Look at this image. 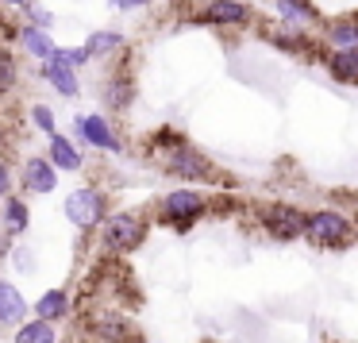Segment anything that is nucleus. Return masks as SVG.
<instances>
[{"instance_id":"obj_11","label":"nucleus","mask_w":358,"mask_h":343,"mask_svg":"<svg viewBox=\"0 0 358 343\" xmlns=\"http://www.w3.org/2000/svg\"><path fill=\"white\" fill-rule=\"evenodd\" d=\"M324 66H327V74H331V81H339V85H358V47L327 50Z\"/></svg>"},{"instance_id":"obj_18","label":"nucleus","mask_w":358,"mask_h":343,"mask_svg":"<svg viewBox=\"0 0 358 343\" xmlns=\"http://www.w3.org/2000/svg\"><path fill=\"white\" fill-rule=\"evenodd\" d=\"M35 312H39L43 320H62L66 312H70V297H66L62 289H50V293H43V301L35 304Z\"/></svg>"},{"instance_id":"obj_28","label":"nucleus","mask_w":358,"mask_h":343,"mask_svg":"<svg viewBox=\"0 0 358 343\" xmlns=\"http://www.w3.org/2000/svg\"><path fill=\"white\" fill-rule=\"evenodd\" d=\"M4 4H27V0H4Z\"/></svg>"},{"instance_id":"obj_27","label":"nucleus","mask_w":358,"mask_h":343,"mask_svg":"<svg viewBox=\"0 0 358 343\" xmlns=\"http://www.w3.org/2000/svg\"><path fill=\"white\" fill-rule=\"evenodd\" d=\"M112 4H116V8H143L147 0H112Z\"/></svg>"},{"instance_id":"obj_17","label":"nucleus","mask_w":358,"mask_h":343,"mask_svg":"<svg viewBox=\"0 0 358 343\" xmlns=\"http://www.w3.org/2000/svg\"><path fill=\"white\" fill-rule=\"evenodd\" d=\"M50 162L58 166V170H78L81 166V155L73 150V143L66 139V135H50Z\"/></svg>"},{"instance_id":"obj_13","label":"nucleus","mask_w":358,"mask_h":343,"mask_svg":"<svg viewBox=\"0 0 358 343\" xmlns=\"http://www.w3.org/2000/svg\"><path fill=\"white\" fill-rule=\"evenodd\" d=\"M55 170L58 166L55 162H47V158H27V166H24V186L31 189V193H50L55 189Z\"/></svg>"},{"instance_id":"obj_24","label":"nucleus","mask_w":358,"mask_h":343,"mask_svg":"<svg viewBox=\"0 0 358 343\" xmlns=\"http://www.w3.org/2000/svg\"><path fill=\"white\" fill-rule=\"evenodd\" d=\"M31 116H35V124H39L47 135H55V112H50V108H43V104H35V108H31Z\"/></svg>"},{"instance_id":"obj_21","label":"nucleus","mask_w":358,"mask_h":343,"mask_svg":"<svg viewBox=\"0 0 358 343\" xmlns=\"http://www.w3.org/2000/svg\"><path fill=\"white\" fill-rule=\"evenodd\" d=\"M131 97H135L131 78H112V81H108V93H104V101H108L112 108H127V104H131Z\"/></svg>"},{"instance_id":"obj_30","label":"nucleus","mask_w":358,"mask_h":343,"mask_svg":"<svg viewBox=\"0 0 358 343\" xmlns=\"http://www.w3.org/2000/svg\"><path fill=\"white\" fill-rule=\"evenodd\" d=\"M355 16H358V12H355Z\"/></svg>"},{"instance_id":"obj_22","label":"nucleus","mask_w":358,"mask_h":343,"mask_svg":"<svg viewBox=\"0 0 358 343\" xmlns=\"http://www.w3.org/2000/svg\"><path fill=\"white\" fill-rule=\"evenodd\" d=\"M12 85H16V58L0 47V97L12 93Z\"/></svg>"},{"instance_id":"obj_1","label":"nucleus","mask_w":358,"mask_h":343,"mask_svg":"<svg viewBox=\"0 0 358 343\" xmlns=\"http://www.w3.org/2000/svg\"><path fill=\"white\" fill-rule=\"evenodd\" d=\"M162 135H166L170 147H162V143H155V147H162L158 150V162H162L166 174L185 178V181H216V166H212L193 143H185L181 135H173V132H162Z\"/></svg>"},{"instance_id":"obj_8","label":"nucleus","mask_w":358,"mask_h":343,"mask_svg":"<svg viewBox=\"0 0 358 343\" xmlns=\"http://www.w3.org/2000/svg\"><path fill=\"white\" fill-rule=\"evenodd\" d=\"M270 4L281 27H293V31H320L324 27V16L312 0H270Z\"/></svg>"},{"instance_id":"obj_19","label":"nucleus","mask_w":358,"mask_h":343,"mask_svg":"<svg viewBox=\"0 0 358 343\" xmlns=\"http://www.w3.org/2000/svg\"><path fill=\"white\" fill-rule=\"evenodd\" d=\"M85 47H89V55H93V58H108V55H116V50L124 47V35H120V31H93Z\"/></svg>"},{"instance_id":"obj_23","label":"nucleus","mask_w":358,"mask_h":343,"mask_svg":"<svg viewBox=\"0 0 358 343\" xmlns=\"http://www.w3.org/2000/svg\"><path fill=\"white\" fill-rule=\"evenodd\" d=\"M8 227H12V232L27 227V209H24V201H8Z\"/></svg>"},{"instance_id":"obj_20","label":"nucleus","mask_w":358,"mask_h":343,"mask_svg":"<svg viewBox=\"0 0 358 343\" xmlns=\"http://www.w3.org/2000/svg\"><path fill=\"white\" fill-rule=\"evenodd\" d=\"M16 343H55V328H50V320H31V324L20 328Z\"/></svg>"},{"instance_id":"obj_6","label":"nucleus","mask_w":358,"mask_h":343,"mask_svg":"<svg viewBox=\"0 0 358 343\" xmlns=\"http://www.w3.org/2000/svg\"><path fill=\"white\" fill-rule=\"evenodd\" d=\"M66 216H70L73 227L89 232V227H96L101 220H108V197H104L101 189H93V186L73 189V193L66 197Z\"/></svg>"},{"instance_id":"obj_12","label":"nucleus","mask_w":358,"mask_h":343,"mask_svg":"<svg viewBox=\"0 0 358 343\" xmlns=\"http://www.w3.org/2000/svg\"><path fill=\"white\" fill-rule=\"evenodd\" d=\"M78 135L89 143V147L120 150V139L112 135V127H108V120H104V116H78Z\"/></svg>"},{"instance_id":"obj_29","label":"nucleus","mask_w":358,"mask_h":343,"mask_svg":"<svg viewBox=\"0 0 358 343\" xmlns=\"http://www.w3.org/2000/svg\"><path fill=\"white\" fill-rule=\"evenodd\" d=\"M355 235H358V220H355Z\"/></svg>"},{"instance_id":"obj_5","label":"nucleus","mask_w":358,"mask_h":343,"mask_svg":"<svg viewBox=\"0 0 358 343\" xmlns=\"http://www.w3.org/2000/svg\"><path fill=\"white\" fill-rule=\"evenodd\" d=\"M204 212H208V201H204V193H196V189H173V193H166L162 204H158V216L170 227H178V232H189Z\"/></svg>"},{"instance_id":"obj_15","label":"nucleus","mask_w":358,"mask_h":343,"mask_svg":"<svg viewBox=\"0 0 358 343\" xmlns=\"http://www.w3.org/2000/svg\"><path fill=\"white\" fill-rule=\"evenodd\" d=\"M20 43H24V50H31L39 62H47V58H55V43H50V35H47V27H39V24H31V27H24L20 31Z\"/></svg>"},{"instance_id":"obj_10","label":"nucleus","mask_w":358,"mask_h":343,"mask_svg":"<svg viewBox=\"0 0 358 343\" xmlns=\"http://www.w3.org/2000/svg\"><path fill=\"white\" fill-rule=\"evenodd\" d=\"M320 39H324L327 50H339V47H358V16H335L320 27Z\"/></svg>"},{"instance_id":"obj_9","label":"nucleus","mask_w":358,"mask_h":343,"mask_svg":"<svg viewBox=\"0 0 358 343\" xmlns=\"http://www.w3.org/2000/svg\"><path fill=\"white\" fill-rule=\"evenodd\" d=\"M89 328H93V335L101 343H135L139 340L135 328L127 324L124 316H116V312H93V316H89Z\"/></svg>"},{"instance_id":"obj_26","label":"nucleus","mask_w":358,"mask_h":343,"mask_svg":"<svg viewBox=\"0 0 358 343\" xmlns=\"http://www.w3.org/2000/svg\"><path fill=\"white\" fill-rule=\"evenodd\" d=\"M24 8H27V12H31V20H35V24H39V27H47V24H50V12H43V8H35V4H24Z\"/></svg>"},{"instance_id":"obj_16","label":"nucleus","mask_w":358,"mask_h":343,"mask_svg":"<svg viewBox=\"0 0 358 343\" xmlns=\"http://www.w3.org/2000/svg\"><path fill=\"white\" fill-rule=\"evenodd\" d=\"M24 316V293L12 281H0V324H16Z\"/></svg>"},{"instance_id":"obj_25","label":"nucleus","mask_w":358,"mask_h":343,"mask_svg":"<svg viewBox=\"0 0 358 343\" xmlns=\"http://www.w3.org/2000/svg\"><path fill=\"white\" fill-rule=\"evenodd\" d=\"M8 189H12V170H8V162L0 158V201L8 197Z\"/></svg>"},{"instance_id":"obj_3","label":"nucleus","mask_w":358,"mask_h":343,"mask_svg":"<svg viewBox=\"0 0 358 343\" xmlns=\"http://www.w3.org/2000/svg\"><path fill=\"white\" fill-rule=\"evenodd\" d=\"M193 24L201 27H220V31H247L250 24H258L250 0H204L193 12Z\"/></svg>"},{"instance_id":"obj_4","label":"nucleus","mask_w":358,"mask_h":343,"mask_svg":"<svg viewBox=\"0 0 358 343\" xmlns=\"http://www.w3.org/2000/svg\"><path fill=\"white\" fill-rule=\"evenodd\" d=\"M258 227L278 243H293V239H304V232H308V212L296 209V204H262L258 209Z\"/></svg>"},{"instance_id":"obj_14","label":"nucleus","mask_w":358,"mask_h":343,"mask_svg":"<svg viewBox=\"0 0 358 343\" xmlns=\"http://www.w3.org/2000/svg\"><path fill=\"white\" fill-rule=\"evenodd\" d=\"M43 74H47V81L58 89L62 97H73L78 93V74H73L70 62H62V58H47L43 62Z\"/></svg>"},{"instance_id":"obj_2","label":"nucleus","mask_w":358,"mask_h":343,"mask_svg":"<svg viewBox=\"0 0 358 343\" xmlns=\"http://www.w3.org/2000/svg\"><path fill=\"white\" fill-rule=\"evenodd\" d=\"M304 239H308L312 247H327V251L350 247V243L358 239L355 220L343 216L339 209H316V212H308V232H304Z\"/></svg>"},{"instance_id":"obj_7","label":"nucleus","mask_w":358,"mask_h":343,"mask_svg":"<svg viewBox=\"0 0 358 343\" xmlns=\"http://www.w3.org/2000/svg\"><path fill=\"white\" fill-rule=\"evenodd\" d=\"M143 239H147V220L135 216V212H116V216L104 220V247L112 255H127Z\"/></svg>"}]
</instances>
